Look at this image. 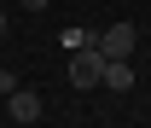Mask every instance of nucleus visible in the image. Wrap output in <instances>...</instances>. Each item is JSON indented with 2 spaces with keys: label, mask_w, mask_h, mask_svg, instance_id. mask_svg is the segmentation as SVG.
I'll return each mask as SVG.
<instances>
[{
  "label": "nucleus",
  "mask_w": 151,
  "mask_h": 128,
  "mask_svg": "<svg viewBox=\"0 0 151 128\" xmlns=\"http://www.w3.org/2000/svg\"><path fill=\"white\" fill-rule=\"evenodd\" d=\"M99 70H105V47H99V35H93L87 47H76V53H70V88H76V93L99 88Z\"/></svg>",
  "instance_id": "nucleus-1"
},
{
  "label": "nucleus",
  "mask_w": 151,
  "mask_h": 128,
  "mask_svg": "<svg viewBox=\"0 0 151 128\" xmlns=\"http://www.w3.org/2000/svg\"><path fill=\"white\" fill-rule=\"evenodd\" d=\"M99 47H105V58H134V47H139V29H134L128 18H116L105 35H99Z\"/></svg>",
  "instance_id": "nucleus-2"
},
{
  "label": "nucleus",
  "mask_w": 151,
  "mask_h": 128,
  "mask_svg": "<svg viewBox=\"0 0 151 128\" xmlns=\"http://www.w3.org/2000/svg\"><path fill=\"white\" fill-rule=\"evenodd\" d=\"M41 111H47V105H41L35 88H12V93H6V122H41Z\"/></svg>",
  "instance_id": "nucleus-3"
},
{
  "label": "nucleus",
  "mask_w": 151,
  "mask_h": 128,
  "mask_svg": "<svg viewBox=\"0 0 151 128\" xmlns=\"http://www.w3.org/2000/svg\"><path fill=\"white\" fill-rule=\"evenodd\" d=\"M99 88L128 93V88H134V64H128V58H105V70H99Z\"/></svg>",
  "instance_id": "nucleus-4"
},
{
  "label": "nucleus",
  "mask_w": 151,
  "mask_h": 128,
  "mask_svg": "<svg viewBox=\"0 0 151 128\" xmlns=\"http://www.w3.org/2000/svg\"><path fill=\"white\" fill-rule=\"evenodd\" d=\"M58 41H64V53H76V47H87V41H93V35H87V29H76V23H70V29H64V35H58Z\"/></svg>",
  "instance_id": "nucleus-5"
},
{
  "label": "nucleus",
  "mask_w": 151,
  "mask_h": 128,
  "mask_svg": "<svg viewBox=\"0 0 151 128\" xmlns=\"http://www.w3.org/2000/svg\"><path fill=\"white\" fill-rule=\"evenodd\" d=\"M12 88H18V70H0V99H6Z\"/></svg>",
  "instance_id": "nucleus-6"
},
{
  "label": "nucleus",
  "mask_w": 151,
  "mask_h": 128,
  "mask_svg": "<svg viewBox=\"0 0 151 128\" xmlns=\"http://www.w3.org/2000/svg\"><path fill=\"white\" fill-rule=\"evenodd\" d=\"M18 6H23V12H47V0H18Z\"/></svg>",
  "instance_id": "nucleus-7"
}]
</instances>
